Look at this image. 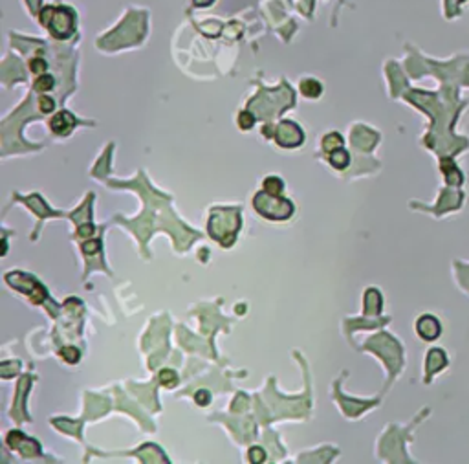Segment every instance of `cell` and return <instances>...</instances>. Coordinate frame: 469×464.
I'll return each mask as SVG.
<instances>
[{"mask_svg": "<svg viewBox=\"0 0 469 464\" xmlns=\"http://www.w3.org/2000/svg\"><path fill=\"white\" fill-rule=\"evenodd\" d=\"M328 154H330V156H328V160H330L332 167H336V169H345V167H349V163H350V156H349V152L345 151L343 147H339V149H336V151L328 152Z\"/></svg>", "mask_w": 469, "mask_h": 464, "instance_id": "cell-6", "label": "cell"}, {"mask_svg": "<svg viewBox=\"0 0 469 464\" xmlns=\"http://www.w3.org/2000/svg\"><path fill=\"white\" fill-rule=\"evenodd\" d=\"M416 331H418V334H420L423 339H434V337L440 334V325L434 318L423 316V318H420L418 323H416Z\"/></svg>", "mask_w": 469, "mask_h": 464, "instance_id": "cell-4", "label": "cell"}, {"mask_svg": "<svg viewBox=\"0 0 469 464\" xmlns=\"http://www.w3.org/2000/svg\"><path fill=\"white\" fill-rule=\"evenodd\" d=\"M301 92L302 96L306 97H319L321 96V92H323V86H321V83L319 81H315V79H304L301 83Z\"/></svg>", "mask_w": 469, "mask_h": 464, "instance_id": "cell-7", "label": "cell"}, {"mask_svg": "<svg viewBox=\"0 0 469 464\" xmlns=\"http://www.w3.org/2000/svg\"><path fill=\"white\" fill-rule=\"evenodd\" d=\"M253 125H255V118H253V114H249V112H246V110L238 114V127H240L242 131H249Z\"/></svg>", "mask_w": 469, "mask_h": 464, "instance_id": "cell-12", "label": "cell"}, {"mask_svg": "<svg viewBox=\"0 0 469 464\" xmlns=\"http://www.w3.org/2000/svg\"><path fill=\"white\" fill-rule=\"evenodd\" d=\"M194 402H196L198 405H202V407H204V405H209L211 404V393L207 391V389H200V391L194 395Z\"/></svg>", "mask_w": 469, "mask_h": 464, "instance_id": "cell-14", "label": "cell"}, {"mask_svg": "<svg viewBox=\"0 0 469 464\" xmlns=\"http://www.w3.org/2000/svg\"><path fill=\"white\" fill-rule=\"evenodd\" d=\"M275 139L277 143L283 145V147H297V145L302 143V131L295 123L284 121L277 131Z\"/></svg>", "mask_w": 469, "mask_h": 464, "instance_id": "cell-2", "label": "cell"}, {"mask_svg": "<svg viewBox=\"0 0 469 464\" xmlns=\"http://www.w3.org/2000/svg\"><path fill=\"white\" fill-rule=\"evenodd\" d=\"M75 125V118H73L70 112H59L55 114L52 120H50V129L54 134H59V136H66L70 134V131Z\"/></svg>", "mask_w": 469, "mask_h": 464, "instance_id": "cell-3", "label": "cell"}, {"mask_svg": "<svg viewBox=\"0 0 469 464\" xmlns=\"http://www.w3.org/2000/svg\"><path fill=\"white\" fill-rule=\"evenodd\" d=\"M249 457H251L253 463H262L264 461V452L260 448H253V450H249Z\"/></svg>", "mask_w": 469, "mask_h": 464, "instance_id": "cell-16", "label": "cell"}, {"mask_svg": "<svg viewBox=\"0 0 469 464\" xmlns=\"http://www.w3.org/2000/svg\"><path fill=\"white\" fill-rule=\"evenodd\" d=\"M341 145H343V138H341V136H339L337 133L328 134V136L323 139V149H325L326 152L336 151V149H339Z\"/></svg>", "mask_w": 469, "mask_h": 464, "instance_id": "cell-8", "label": "cell"}, {"mask_svg": "<svg viewBox=\"0 0 469 464\" xmlns=\"http://www.w3.org/2000/svg\"><path fill=\"white\" fill-rule=\"evenodd\" d=\"M262 189H264V193L268 195L281 197V193L284 191V184L279 176H268V178H264V182H262Z\"/></svg>", "mask_w": 469, "mask_h": 464, "instance_id": "cell-5", "label": "cell"}, {"mask_svg": "<svg viewBox=\"0 0 469 464\" xmlns=\"http://www.w3.org/2000/svg\"><path fill=\"white\" fill-rule=\"evenodd\" d=\"M39 109H41V112L48 114V112H52L55 109V101L48 96H41L39 97Z\"/></svg>", "mask_w": 469, "mask_h": 464, "instance_id": "cell-13", "label": "cell"}, {"mask_svg": "<svg viewBox=\"0 0 469 464\" xmlns=\"http://www.w3.org/2000/svg\"><path fill=\"white\" fill-rule=\"evenodd\" d=\"M46 66H48V65H46V61L44 59H39V57H37V59L30 61V70L33 73H37V75H39V73H44Z\"/></svg>", "mask_w": 469, "mask_h": 464, "instance_id": "cell-15", "label": "cell"}, {"mask_svg": "<svg viewBox=\"0 0 469 464\" xmlns=\"http://www.w3.org/2000/svg\"><path fill=\"white\" fill-rule=\"evenodd\" d=\"M54 77L52 75H48V73H44V75H39L35 81V84H33V88H35L37 92H48L54 88Z\"/></svg>", "mask_w": 469, "mask_h": 464, "instance_id": "cell-9", "label": "cell"}, {"mask_svg": "<svg viewBox=\"0 0 469 464\" xmlns=\"http://www.w3.org/2000/svg\"><path fill=\"white\" fill-rule=\"evenodd\" d=\"M255 209L259 211L262 217L271 218V220H286L293 213V204L286 199L273 197L268 193H259L253 200Z\"/></svg>", "mask_w": 469, "mask_h": 464, "instance_id": "cell-1", "label": "cell"}, {"mask_svg": "<svg viewBox=\"0 0 469 464\" xmlns=\"http://www.w3.org/2000/svg\"><path fill=\"white\" fill-rule=\"evenodd\" d=\"M60 356L68 363H77L79 358H81V354H79V350L75 347H64V349L60 350Z\"/></svg>", "mask_w": 469, "mask_h": 464, "instance_id": "cell-11", "label": "cell"}, {"mask_svg": "<svg viewBox=\"0 0 469 464\" xmlns=\"http://www.w3.org/2000/svg\"><path fill=\"white\" fill-rule=\"evenodd\" d=\"M160 384L165 387H173L178 384V374L173 371V369H163L160 373Z\"/></svg>", "mask_w": 469, "mask_h": 464, "instance_id": "cell-10", "label": "cell"}, {"mask_svg": "<svg viewBox=\"0 0 469 464\" xmlns=\"http://www.w3.org/2000/svg\"><path fill=\"white\" fill-rule=\"evenodd\" d=\"M99 248H101V242H99V241H90L88 244H84L83 250H84V253L88 255V253H97V252H99Z\"/></svg>", "mask_w": 469, "mask_h": 464, "instance_id": "cell-17", "label": "cell"}]
</instances>
